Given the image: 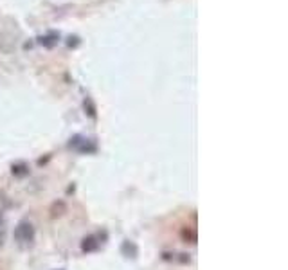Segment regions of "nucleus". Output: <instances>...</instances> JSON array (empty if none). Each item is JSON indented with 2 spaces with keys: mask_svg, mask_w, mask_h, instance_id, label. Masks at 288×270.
<instances>
[{
  "mask_svg": "<svg viewBox=\"0 0 288 270\" xmlns=\"http://www.w3.org/2000/svg\"><path fill=\"white\" fill-rule=\"evenodd\" d=\"M27 173H29V171H27L26 164H13V175L22 176V175H27Z\"/></svg>",
  "mask_w": 288,
  "mask_h": 270,
  "instance_id": "8",
  "label": "nucleus"
},
{
  "mask_svg": "<svg viewBox=\"0 0 288 270\" xmlns=\"http://www.w3.org/2000/svg\"><path fill=\"white\" fill-rule=\"evenodd\" d=\"M14 240H16L20 245H31L32 240H34V227H32L31 222L22 220L16 225V229H14Z\"/></svg>",
  "mask_w": 288,
  "mask_h": 270,
  "instance_id": "1",
  "label": "nucleus"
},
{
  "mask_svg": "<svg viewBox=\"0 0 288 270\" xmlns=\"http://www.w3.org/2000/svg\"><path fill=\"white\" fill-rule=\"evenodd\" d=\"M4 236H6V229H4V218L0 214V245L4 243Z\"/></svg>",
  "mask_w": 288,
  "mask_h": 270,
  "instance_id": "9",
  "label": "nucleus"
},
{
  "mask_svg": "<svg viewBox=\"0 0 288 270\" xmlns=\"http://www.w3.org/2000/svg\"><path fill=\"white\" fill-rule=\"evenodd\" d=\"M58 40H60V34L58 32H49V34H45V36H42L40 40V44L44 45V47H47V49H50V47H54V45L58 44Z\"/></svg>",
  "mask_w": 288,
  "mask_h": 270,
  "instance_id": "5",
  "label": "nucleus"
},
{
  "mask_svg": "<svg viewBox=\"0 0 288 270\" xmlns=\"http://www.w3.org/2000/svg\"><path fill=\"white\" fill-rule=\"evenodd\" d=\"M49 212H50V218H60V216H63L67 212V204L63 202V200H56V202L50 206Z\"/></svg>",
  "mask_w": 288,
  "mask_h": 270,
  "instance_id": "3",
  "label": "nucleus"
},
{
  "mask_svg": "<svg viewBox=\"0 0 288 270\" xmlns=\"http://www.w3.org/2000/svg\"><path fill=\"white\" fill-rule=\"evenodd\" d=\"M68 146L80 153H96L98 152V144H96L92 139H86V137H81V135L72 137L70 142H68Z\"/></svg>",
  "mask_w": 288,
  "mask_h": 270,
  "instance_id": "2",
  "label": "nucleus"
},
{
  "mask_svg": "<svg viewBox=\"0 0 288 270\" xmlns=\"http://www.w3.org/2000/svg\"><path fill=\"white\" fill-rule=\"evenodd\" d=\"M99 248V242L96 236H86V238H83V242H81V250L83 252H94Z\"/></svg>",
  "mask_w": 288,
  "mask_h": 270,
  "instance_id": "4",
  "label": "nucleus"
},
{
  "mask_svg": "<svg viewBox=\"0 0 288 270\" xmlns=\"http://www.w3.org/2000/svg\"><path fill=\"white\" fill-rule=\"evenodd\" d=\"M121 252L124 254L126 258H135L137 256V247H135L134 242H124L121 247Z\"/></svg>",
  "mask_w": 288,
  "mask_h": 270,
  "instance_id": "7",
  "label": "nucleus"
},
{
  "mask_svg": "<svg viewBox=\"0 0 288 270\" xmlns=\"http://www.w3.org/2000/svg\"><path fill=\"white\" fill-rule=\"evenodd\" d=\"M182 240H186V243H196V240H198V234H196V230L193 229V227H184L182 229Z\"/></svg>",
  "mask_w": 288,
  "mask_h": 270,
  "instance_id": "6",
  "label": "nucleus"
}]
</instances>
